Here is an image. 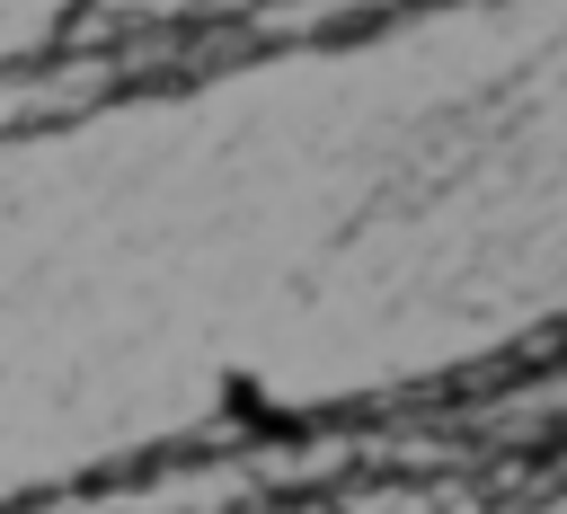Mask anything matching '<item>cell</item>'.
Here are the masks:
<instances>
[{"instance_id":"obj_1","label":"cell","mask_w":567,"mask_h":514,"mask_svg":"<svg viewBox=\"0 0 567 514\" xmlns=\"http://www.w3.org/2000/svg\"><path fill=\"white\" fill-rule=\"evenodd\" d=\"M27 106H35V80H9V71H0V133H9Z\"/></svg>"}]
</instances>
